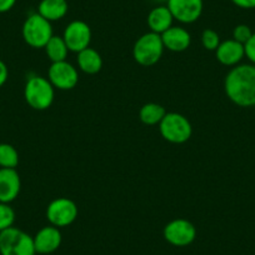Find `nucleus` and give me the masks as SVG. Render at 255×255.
<instances>
[{
    "mask_svg": "<svg viewBox=\"0 0 255 255\" xmlns=\"http://www.w3.org/2000/svg\"><path fill=\"white\" fill-rule=\"evenodd\" d=\"M78 67L85 74H98L103 68L102 55L93 48L84 49L78 53Z\"/></svg>",
    "mask_w": 255,
    "mask_h": 255,
    "instance_id": "obj_18",
    "label": "nucleus"
},
{
    "mask_svg": "<svg viewBox=\"0 0 255 255\" xmlns=\"http://www.w3.org/2000/svg\"><path fill=\"white\" fill-rule=\"evenodd\" d=\"M225 93L239 107H255V65L243 64L233 68L224 82Z\"/></svg>",
    "mask_w": 255,
    "mask_h": 255,
    "instance_id": "obj_1",
    "label": "nucleus"
},
{
    "mask_svg": "<svg viewBox=\"0 0 255 255\" xmlns=\"http://www.w3.org/2000/svg\"><path fill=\"white\" fill-rule=\"evenodd\" d=\"M9 77V72H8V67L5 65L3 60H0V88L3 87L4 84L6 83Z\"/></svg>",
    "mask_w": 255,
    "mask_h": 255,
    "instance_id": "obj_26",
    "label": "nucleus"
},
{
    "mask_svg": "<svg viewBox=\"0 0 255 255\" xmlns=\"http://www.w3.org/2000/svg\"><path fill=\"white\" fill-rule=\"evenodd\" d=\"M166 112L160 104L156 103H148V104L143 105L139 112V117L140 120L145 125H156L163 120L165 117Z\"/></svg>",
    "mask_w": 255,
    "mask_h": 255,
    "instance_id": "obj_20",
    "label": "nucleus"
},
{
    "mask_svg": "<svg viewBox=\"0 0 255 255\" xmlns=\"http://www.w3.org/2000/svg\"><path fill=\"white\" fill-rule=\"evenodd\" d=\"M153 3H155L156 5H166L168 0H151Z\"/></svg>",
    "mask_w": 255,
    "mask_h": 255,
    "instance_id": "obj_29",
    "label": "nucleus"
},
{
    "mask_svg": "<svg viewBox=\"0 0 255 255\" xmlns=\"http://www.w3.org/2000/svg\"><path fill=\"white\" fill-rule=\"evenodd\" d=\"M148 26L150 28V31L156 34H163L164 31L168 30L169 28L173 26L174 18L171 15L170 10L166 5H156L150 10L148 14Z\"/></svg>",
    "mask_w": 255,
    "mask_h": 255,
    "instance_id": "obj_16",
    "label": "nucleus"
},
{
    "mask_svg": "<svg viewBox=\"0 0 255 255\" xmlns=\"http://www.w3.org/2000/svg\"><path fill=\"white\" fill-rule=\"evenodd\" d=\"M46 218L54 227H68L73 224L78 218V207L72 199L58 198L46 208Z\"/></svg>",
    "mask_w": 255,
    "mask_h": 255,
    "instance_id": "obj_7",
    "label": "nucleus"
},
{
    "mask_svg": "<svg viewBox=\"0 0 255 255\" xmlns=\"http://www.w3.org/2000/svg\"><path fill=\"white\" fill-rule=\"evenodd\" d=\"M34 238L15 227L0 233V255H35Z\"/></svg>",
    "mask_w": 255,
    "mask_h": 255,
    "instance_id": "obj_2",
    "label": "nucleus"
},
{
    "mask_svg": "<svg viewBox=\"0 0 255 255\" xmlns=\"http://www.w3.org/2000/svg\"><path fill=\"white\" fill-rule=\"evenodd\" d=\"M164 239L174 247H188L197 238V229L186 219H174L164 228Z\"/></svg>",
    "mask_w": 255,
    "mask_h": 255,
    "instance_id": "obj_8",
    "label": "nucleus"
},
{
    "mask_svg": "<svg viewBox=\"0 0 255 255\" xmlns=\"http://www.w3.org/2000/svg\"><path fill=\"white\" fill-rule=\"evenodd\" d=\"M49 82L59 90H72L79 82V74L74 65L67 60L51 63L48 72Z\"/></svg>",
    "mask_w": 255,
    "mask_h": 255,
    "instance_id": "obj_9",
    "label": "nucleus"
},
{
    "mask_svg": "<svg viewBox=\"0 0 255 255\" xmlns=\"http://www.w3.org/2000/svg\"><path fill=\"white\" fill-rule=\"evenodd\" d=\"M160 134L165 140L173 144H183L190 139L193 128L190 122L179 113H166L159 123Z\"/></svg>",
    "mask_w": 255,
    "mask_h": 255,
    "instance_id": "obj_6",
    "label": "nucleus"
},
{
    "mask_svg": "<svg viewBox=\"0 0 255 255\" xmlns=\"http://www.w3.org/2000/svg\"><path fill=\"white\" fill-rule=\"evenodd\" d=\"M233 4L242 9L255 8V0H232Z\"/></svg>",
    "mask_w": 255,
    "mask_h": 255,
    "instance_id": "obj_27",
    "label": "nucleus"
},
{
    "mask_svg": "<svg viewBox=\"0 0 255 255\" xmlns=\"http://www.w3.org/2000/svg\"><path fill=\"white\" fill-rule=\"evenodd\" d=\"M202 44L207 50L215 51L220 44L219 34L213 29H205L202 33Z\"/></svg>",
    "mask_w": 255,
    "mask_h": 255,
    "instance_id": "obj_23",
    "label": "nucleus"
},
{
    "mask_svg": "<svg viewBox=\"0 0 255 255\" xmlns=\"http://www.w3.org/2000/svg\"><path fill=\"white\" fill-rule=\"evenodd\" d=\"M68 5L67 0H41L38 6V14H40L46 20L56 21L67 15Z\"/></svg>",
    "mask_w": 255,
    "mask_h": 255,
    "instance_id": "obj_17",
    "label": "nucleus"
},
{
    "mask_svg": "<svg viewBox=\"0 0 255 255\" xmlns=\"http://www.w3.org/2000/svg\"><path fill=\"white\" fill-rule=\"evenodd\" d=\"M215 55L220 64L227 65V67H234L244 58V44L239 43L234 39L225 40L219 44L218 49L215 50Z\"/></svg>",
    "mask_w": 255,
    "mask_h": 255,
    "instance_id": "obj_14",
    "label": "nucleus"
},
{
    "mask_svg": "<svg viewBox=\"0 0 255 255\" xmlns=\"http://www.w3.org/2000/svg\"><path fill=\"white\" fill-rule=\"evenodd\" d=\"M34 238V247H35L36 254L46 255L56 252L60 248L63 237L59 228L54 225L44 227L39 230Z\"/></svg>",
    "mask_w": 255,
    "mask_h": 255,
    "instance_id": "obj_12",
    "label": "nucleus"
},
{
    "mask_svg": "<svg viewBox=\"0 0 255 255\" xmlns=\"http://www.w3.org/2000/svg\"><path fill=\"white\" fill-rule=\"evenodd\" d=\"M161 40H163L164 48L174 53H180L190 46L191 36L186 29L173 25L161 34Z\"/></svg>",
    "mask_w": 255,
    "mask_h": 255,
    "instance_id": "obj_15",
    "label": "nucleus"
},
{
    "mask_svg": "<svg viewBox=\"0 0 255 255\" xmlns=\"http://www.w3.org/2000/svg\"><path fill=\"white\" fill-rule=\"evenodd\" d=\"M16 0H0V13H6L15 5Z\"/></svg>",
    "mask_w": 255,
    "mask_h": 255,
    "instance_id": "obj_28",
    "label": "nucleus"
},
{
    "mask_svg": "<svg viewBox=\"0 0 255 255\" xmlns=\"http://www.w3.org/2000/svg\"><path fill=\"white\" fill-rule=\"evenodd\" d=\"M244 50L247 58L255 65V33H253L249 40L244 44Z\"/></svg>",
    "mask_w": 255,
    "mask_h": 255,
    "instance_id": "obj_25",
    "label": "nucleus"
},
{
    "mask_svg": "<svg viewBox=\"0 0 255 255\" xmlns=\"http://www.w3.org/2000/svg\"><path fill=\"white\" fill-rule=\"evenodd\" d=\"M23 39L29 46L35 49L45 48L48 41L53 38V26L49 20L35 13L31 14L24 21L21 29Z\"/></svg>",
    "mask_w": 255,
    "mask_h": 255,
    "instance_id": "obj_5",
    "label": "nucleus"
},
{
    "mask_svg": "<svg viewBox=\"0 0 255 255\" xmlns=\"http://www.w3.org/2000/svg\"><path fill=\"white\" fill-rule=\"evenodd\" d=\"M45 51L51 63H58V61L67 60L69 49H68L67 44L64 41L63 36L53 35V38L45 45Z\"/></svg>",
    "mask_w": 255,
    "mask_h": 255,
    "instance_id": "obj_19",
    "label": "nucleus"
},
{
    "mask_svg": "<svg viewBox=\"0 0 255 255\" xmlns=\"http://www.w3.org/2000/svg\"><path fill=\"white\" fill-rule=\"evenodd\" d=\"M63 39L70 51L80 53L84 49L89 48L92 41V29L85 21L74 20L67 25Z\"/></svg>",
    "mask_w": 255,
    "mask_h": 255,
    "instance_id": "obj_10",
    "label": "nucleus"
},
{
    "mask_svg": "<svg viewBox=\"0 0 255 255\" xmlns=\"http://www.w3.org/2000/svg\"><path fill=\"white\" fill-rule=\"evenodd\" d=\"M19 164V154L13 145L8 143L0 144V168L15 169Z\"/></svg>",
    "mask_w": 255,
    "mask_h": 255,
    "instance_id": "obj_21",
    "label": "nucleus"
},
{
    "mask_svg": "<svg viewBox=\"0 0 255 255\" xmlns=\"http://www.w3.org/2000/svg\"><path fill=\"white\" fill-rule=\"evenodd\" d=\"M55 88L51 85L49 79L43 77L29 78L24 88V98L30 108L35 110H46L54 102Z\"/></svg>",
    "mask_w": 255,
    "mask_h": 255,
    "instance_id": "obj_3",
    "label": "nucleus"
},
{
    "mask_svg": "<svg viewBox=\"0 0 255 255\" xmlns=\"http://www.w3.org/2000/svg\"><path fill=\"white\" fill-rule=\"evenodd\" d=\"M21 189L20 176L15 169L0 168V203L10 204L18 198Z\"/></svg>",
    "mask_w": 255,
    "mask_h": 255,
    "instance_id": "obj_13",
    "label": "nucleus"
},
{
    "mask_svg": "<svg viewBox=\"0 0 255 255\" xmlns=\"http://www.w3.org/2000/svg\"><path fill=\"white\" fill-rule=\"evenodd\" d=\"M15 222V212L6 203H0V233L13 227Z\"/></svg>",
    "mask_w": 255,
    "mask_h": 255,
    "instance_id": "obj_22",
    "label": "nucleus"
},
{
    "mask_svg": "<svg viewBox=\"0 0 255 255\" xmlns=\"http://www.w3.org/2000/svg\"><path fill=\"white\" fill-rule=\"evenodd\" d=\"M252 35H253L252 29H250L248 25H245V24L237 25L234 28V30H233V39L237 41H239V43H242V44L247 43Z\"/></svg>",
    "mask_w": 255,
    "mask_h": 255,
    "instance_id": "obj_24",
    "label": "nucleus"
},
{
    "mask_svg": "<svg viewBox=\"0 0 255 255\" xmlns=\"http://www.w3.org/2000/svg\"><path fill=\"white\" fill-rule=\"evenodd\" d=\"M164 49L165 48H164L160 34L149 31L141 35L134 44V60L143 67H151L160 60Z\"/></svg>",
    "mask_w": 255,
    "mask_h": 255,
    "instance_id": "obj_4",
    "label": "nucleus"
},
{
    "mask_svg": "<svg viewBox=\"0 0 255 255\" xmlns=\"http://www.w3.org/2000/svg\"><path fill=\"white\" fill-rule=\"evenodd\" d=\"M166 6L174 20L183 24H191L202 16L204 3L203 0H168Z\"/></svg>",
    "mask_w": 255,
    "mask_h": 255,
    "instance_id": "obj_11",
    "label": "nucleus"
}]
</instances>
